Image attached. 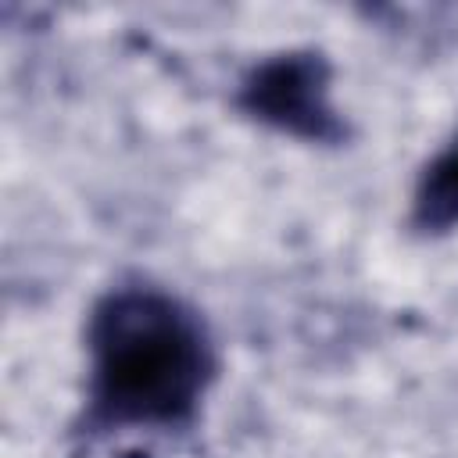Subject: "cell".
Returning <instances> with one entry per match:
<instances>
[{
	"instance_id": "2",
	"label": "cell",
	"mask_w": 458,
	"mask_h": 458,
	"mask_svg": "<svg viewBox=\"0 0 458 458\" xmlns=\"http://www.w3.org/2000/svg\"><path fill=\"white\" fill-rule=\"evenodd\" d=\"M250 107L308 136L329 132V111L322 100V72L315 61H304V57L268 64L250 86Z\"/></svg>"
},
{
	"instance_id": "3",
	"label": "cell",
	"mask_w": 458,
	"mask_h": 458,
	"mask_svg": "<svg viewBox=\"0 0 458 458\" xmlns=\"http://www.w3.org/2000/svg\"><path fill=\"white\" fill-rule=\"evenodd\" d=\"M419 222L429 229H447L458 222V143L429 165L419 186Z\"/></svg>"
},
{
	"instance_id": "1",
	"label": "cell",
	"mask_w": 458,
	"mask_h": 458,
	"mask_svg": "<svg viewBox=\"0 0 458 458\" xmlns=\"http://www.w3.org/2000/svg\"><path fill=\"white\" fill-rule=\"evenodd\" d=\"M100 401L118 419H175L204 379L197 329L154 293L114 297L97 318Z\"/></svg>"
}]
</instances>
